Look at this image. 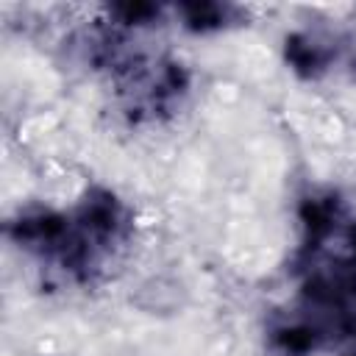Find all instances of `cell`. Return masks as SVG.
<instances>
[{"label": "cell", "instance_id": "cell-3", "mask_svg": "<svg viewBox=\"0 0 356 356\" xmlns=\"http://www.w3.org/2000/svg\"><path fill=\"white\" fill-rule=\"evenodd\" d=\"M181 11H184L186 25L195 28V31L217 28L225 19V8L222 6H214V3H192V6H184Z\"/></svg>", "mask_w": 356, "mask_h": 356}, {"label": "cell", "instance_id": "cell-4", "mask_svg": "<svg viewBox=\"0 0 356 356\" xmlns=\"http://www.w3.org/2000/svg\"><path fill=\"white\" fill-rule=\"evenodd\" d=\"M345 356H356V350H353V353H345Z\"/></svg>", "mask_w": 356, "mask_h": 356}, {"label": "cell", "instance_id": "cell-1", "mask_svg": "<svg viewBox=\"0 0 356 356\" xmlns=\"http://www.w3.org/2000/svg\"><path fill=\"white\" fill-rule=\"evenodd\" d=\"M320 339V331L312 323H289L273 331L270 342L278 356H306Z\"/></svg>", "mask_w": 356, "mask_h": 356}, {"label": "cell", "instance_id": "cell-2", "mask_svg": "<svg viewBox=\"0 0 356 356\" xmlns=\"http://www.w3.org/2000/svg\"><path fill=\"white\" fill-rule=\"evenodd\" d=\"M286 56H289V61H292L298 70H306V72L323 67V61H325L323 50H320L314 42L300 39V36H292V39L286 42Z\"/></svg>", "mask_w": 356, "mask_h": 356}]
</instances>
